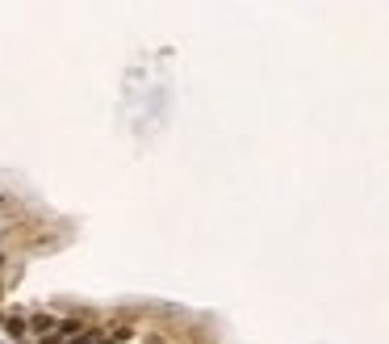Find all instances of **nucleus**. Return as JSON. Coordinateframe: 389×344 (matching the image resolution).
<instances>
[{
	"mask_svg": "<svg viewBox=\"0 0 389 344\" xmlns=\"http://www.w3.org/2000/svg\"><path fill=\"white\" fill-rule=\"evenodd\" d=\"M30 327H34V332H42V336H46V332H59V323H54L50 315H34V319H30Z\"/></svg>",
	"mask_w": 389,
	"mask_h": 344,
	"instance_id": "nucleus-1",
	"label": "nucleus"
},
{
	"mask_svg": "<svg viewBox=\"0 0 389 344\" xmlns=\"http://www.w3.org/2000/svg\"><path fill=\"white\" fill-rule=\"evenodd\" d=\"M5 332H9L13 340H21V336L30 332V319H5Z\"/></svg>",
	"mask_w": 389,
	"mask_h": 344,
	"instance_id": "nucleus-2",
	"label": "nucleus"
}]
</instances>
